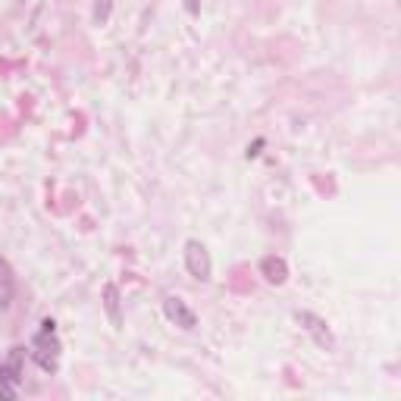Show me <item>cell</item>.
<instances>
[{
  "label": "cell",
  "mask_w": 401,
  "mask_h": 401,
  "mask_svg": "<svg viewBox=\"0 0 401 401\" xmlns=\"http://www.w3.org/2000/svg\"><path fill=\"white\" fill-rule=\"evenodd\" d=\"M185 10H188L192 16H198V13H200V4H198V0H185Z\"/></svg>",
  "instance_id": "7c38bea8"
},
{
  "label": "cell",
  "mask_w": 401,
  "mask_h": 401,
  "mask_svg": "<svg viewBox=\"0 0 401 401\" xmlns=\"http://www.w3.org/2000/svg\"><path fill=\"white\" fill-rule=\"evenodd\" d=\"M104 308H107V316H110L113 329H120V326H122V314H120V288H116L113 282H107V286H104Z\"/></svg>",
  "instance_id": "8992f818"
},
{
  "label": "cell",
  "mask_w": 401,
  "mask_h": 401,
  "mask_svg": "<svg viewBox=\"0 0 401 401\" xmlns=\"http://www.w3.org/2000/svg\"><path fill=\"white\" fill-rule=\"evenodd\" d=\"M260 273H264L266 282L282 286V282L288 279V264L282 260V257H264V260H260Z\"/></svg>",
  "instance_id": "5b68a950"
},
{
  "label": "cell",
  "mask_w": 401,
  "mask_h": 401,
  "mask_svg": "<svg viewBox=\"0 0 401 401\" xmlns=\"http://www.w3.org/2000/svg\"><path fill=\"white\" fill-rule=\"evenodd\" d=\"M163 314L170 316V323H176L179 329H185V332L198 329V314L188 308L179 294H166V298H163Z\"/></svg>",
  "instance_id": "277c9868"
},
{
  "label": "cell",
  "mask_w": 401,
  "mask_h": 401,
  "mask_svg": "<svg viewBox=\"0 0 401 401\" xmlns=\"http://www.w3.org/2000/svg\"><path fill=\"white\" fill-rule=\"evenodd\" d=\"M185 270H188V276H194L198 282H207L214 276V260H210V251H207L204 242H198V238L185 242Z\"/></svg>",
  "instance_id": "6da1fadb"
},
{
  "label": "cell",
  "mask_w": 401,
  "mask_h": 401,
  "mask_svg": "<svg viewBox=\"0 0 401 401\" xmlns=\"http://www.w3.org/2000/svg\"><path fill=\"white\" fill-rule=\"evenodd\" d=\"M260 148H264V138H257V141H254V144H251V148H248V160H251V157H257V154H260Z\"/></svg>",
  "instance_id": "8fae6325"
},
{
  "label": "cell",
  "mask_w": 401,
  "mask_h": 401,
  "mask_svg": "<svg viewBox=\"0 0 401 401\" xmlns=\"http://www.w3.org/2000/svg\"><path fill=\"white\" fill-rule=\"evenodd\" d=\"M0 286H4V288L13 286V266H10L4 257H0Z\"/></svg>",
  "instance_id": "30bf717a"
},
{
  "label": "cell",
  "mask_w": 401,
  "mask_h": 401,
  "mask_svg": "<svg viewBox=\"0 0 401 401\" xmlns=\"http://www.w3.org/2000/svg\"><path fill=\"white\" fill-rule=\"evenodd\" d=\"M19 395V382L10 376H0V398H16Z\"/></svg>",
  "instance_id": "9c48e42d"
},
{
  "label": "cell",
  "mask_w": 401,
  "mask_h": 401,
  "mask_svg": "<svg viewBox=\"0 0 401 401\" xmlns=\"http://www.w3.org/2000/svg\"><path fill=\"white\" fill-rule=\"evenodd\" d=\"M294 320L301 323V329L308 332L320 348L326 351H336V336H332V329H329V323L323 320V316H316L310 310H294Z\"/></svg>",
  "instance_id": "3957f363"
},
{
  "label": "cell",
  "mask_w": 401,
  "mask_h": 401,
  "mask_svg": "<svg viewBox=\"0 0 401 401\" xmlns=\"http://www.w3.org/2000/svg\"><path fill=\"white\" fill-rule=\"evenodd\" d=\"M110 6H113V0H98V4H94V22H98V26H107Z\"/></svg>",
  "instance_id": "ba28073f"
},
{
  "label": "cell",
  "mask_w": 401,
  "mask_h": 401,
  "mask_svg": "<svg viewBox=\"0 0 401 401\" xmlns=\"http://www.w3.org/2000/svg\"><path fill=\"white\" fill-rule=\"evenodd\" d=\"M22 358H26V348H10V358L0 364V376L22 382Z\"/></svg>",
  "instance_id": "52a82bcc"
},
{
  "label": "cell",
  "mask_w": 401,
  "mask_h": 401,
  "mask_svg": "<svg viewBox=\"0 0 401 401\" xmlns=\"http://www.w3.org/2000/svg\"><path fill=\"white\" fill-rule=\"evenodd\" d=\"M32 358H34V364H38L44 373H56V367H60V342H56V336L47 332V329H41L38 338H34Z\"/></svg>",
  "instance_id": "7a4b0ae2"
}]
</instances>
